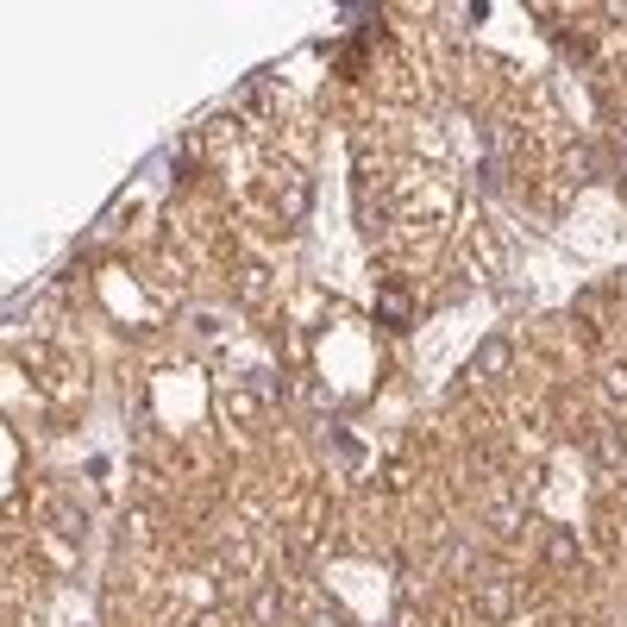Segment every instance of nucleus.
I'll return each instance as SVG.
<instances>
[{
    "label": "nucleus",
    "mask_w": 627,
    "mask_h": 627,
    "mask_svg": "<svg viewBox=\"0 0 627 627\" xmlns=\"http://www.w3.org/2000/svg\"><path fill=\"white\" fill-rule=\"evenodd\" d=\"M471 370H477V377H502V370H508V339H483Z\"/></svg>",
    "instance_id": "nucleus-1"
},
{
    "label": "nucleus",
    "mask_w": 627,
    "mask_h": 627,
    "mask_svg": "<svg viewBox=\"0 0 627 627\" xmlns=\"http://www.w3.org/2000/svg\"><path fill=\"white\" fill-rule=\"evenodd\" d=\"M276 615H283V590H258L251 596V627H276Z\"/></svg>",
    "instance_id": "nucleus-2"
},
{
    "label": "nucleus",
    "mask_w": 627,
    "mask_h": 627,
    "mask_svg": "<svg viewBox=\"0 0 627 627\" xmlns=\"http://www.w3.org/2000/svg\"><path fill=\"white\" fill-rule=\"evenodd\" d=\"M596 458L609 464V471H621V464H627V439H621L615 427H602V433H596Z\"/></svg>",
    "instance_id": "nucleus-3"
},
{
    "label": "nucleus",
    "mask_w": 627,
    "mask_h": 627,
    "mask_svg": "<svg viewBox=\"0 0 627 627\" xmlns=\"http://www.w3.org/2000/svg\"><path fill=\"white\" fill-rule=\"evenodd\" d=\"M477 609H483V615H490V621H502L508 609H515V596H508V584H490V590H483V596H477Z\"/></svg>",
    "instance_id": "nucleus-4"
},
{
    "label": "nucleus",
    "mask_w": 627,
    "mask_h": 627,
    "mask_svg": "<svg viewBox=\"0 0 627 627\" xmlns=\"http://www.w3.org/2000/svg\"><path fill=\"white\" fill-rule=\"evenodd\" d=\"M377 314H383V320H396V327H408V314H414V308H408V295H402V289H389V295L377 301Z\"/></svg>",
    "instance_id": "nucleus-5"
},
{
    "label": "nucleus",
    "mask_w": 627,
    "mask_h": 627,
    "mask_svg": "<svg viewBox=\"0 0 627 627\" xmlns=\"http://www.w3.org/2000/svg\"><path fill=\"white\" fill-rule=\"evenodd\" d=\"M546 559H552V565H571V559H577V546H571V533H565V527H559V533H546Z\"/></svg>",
    "instance_id": "nucleus-6"
},
{
    "label": "nucleus",
    "mask_w": 627,
    "mask_h": 627,
    "mask_svg": "<svg viewBox=\"0 0 627 627\" xmlns=\"http://www.w3.org/2000/svg\"><path fill=\"white\" fill-rule=\"evenodd\" d=\"M602 396H609V402H627V364H609V370H602Z\"/></svg>",
    "instance_id": "nucleus-7"
},
{
    "label": "nucleus",
    "mask_w": 627,
    "mask_h": 627,
    "mask_svg": "<svg viewBox=\"0 0 627 627\" xmlns=\"http://www.w3.org/2000/svg\"><path fill=\"white\" fill-rule=\"evenodd\" d=\"M301 627H339V615L327 609V602H314V609H308V615H301Z\"/></svg>",
    "instance_id": "nucleus-8"
}]
</instances>
